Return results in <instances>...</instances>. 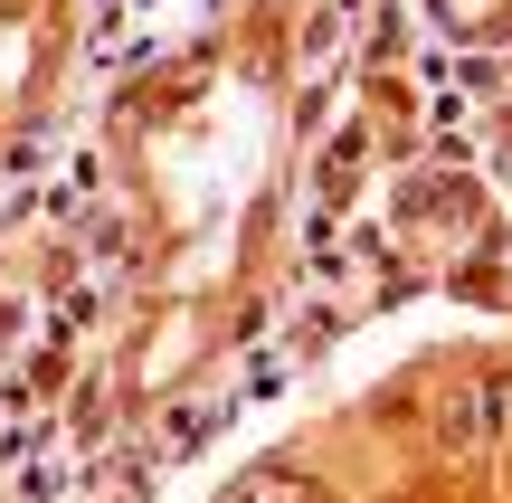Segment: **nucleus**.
<instances>
[{"label":"nucleus","mask_w":512,"mask_h":503,"mask_svg":"<svg viewBox=\"0 0 512 503\" xmlns=\"http://www.w3.org/2000/svg\"><path fill=\"white\" fill-rule=\"evenodd\" d=\"M228 503H323V485L294 475V466H256V475H238V494H228Z\"/></svg>","instance_id":"f257e3e1"},{"label":"nucleus","mask_w":512,"mask_h":503,"mask_svg":"<svg viewBox=\"0 0 512 503\" xmlns=\"http://www.w3.org/2000/svg\"><path fill=\"white\" fill-rule=\"evenodd\" d=\"M437 428H446V447H475V399H456V409H446Z\"/></svg>","instance_id":"f03ea898"}]
</instances>
